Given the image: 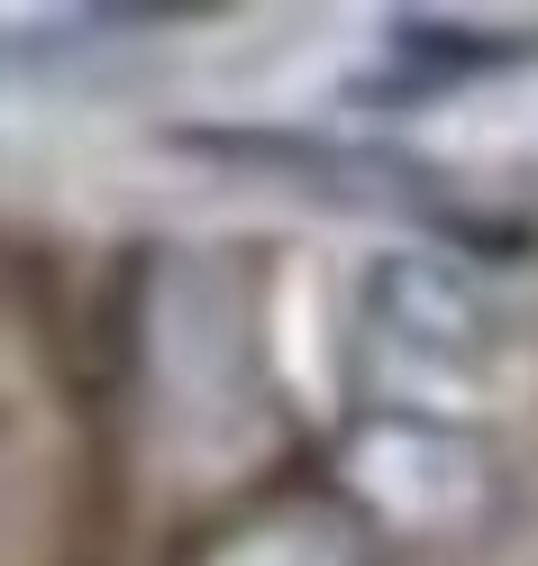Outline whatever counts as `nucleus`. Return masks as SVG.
Instances as JSON below:
<instances>
[{
	"label": "nucleus",
	"mask_w": 538,
	"mask_h": 566,
	"mask_svg": "<svg viewBox=\"0 0 538 566\" xmlns=\"http://www.w3.org/2000/svg\"><path fill=\"white\" fill-rule=\"evenodd\" d=\"M383 55L402 64L420 92L465 83V74H502V64H538V28H484V19H383Z\"/></svg>",
	"instance_id": "2"
},
{
	"label": "nucleus",
	"mask_w": 538,
	"mask_h": 566,
	"mask_svg": "<svg viewBox=\"0 0 538 566\" xmlns=\"http://www.w3.org/2000/svg\"><path fill=\"white\" fill-rule=\"evenodd\" d=\"M192 566H375L366 539L338 521V512H310V503H283V512H256L220 530Z\"/></svg>",
	"instance_id": "3"
},
{
	"label": "nucleus",
	"mask_w": 538,
	"mask_h": 566,
	"mask_svg": "<svg viewBox=\"0 0 538 566\" xmlns=\"http://www.w3.org/2000/svg\"><path fill=\"white\" fill-rule=\"evenodd\" d=\"M356 321H366V347L392 384V402H456L502 357V321L475 293V274H456L447 256H420V247H392V256L366 265Z\"/></svg>",
	"instance_id": "1"
}]
</instances>
